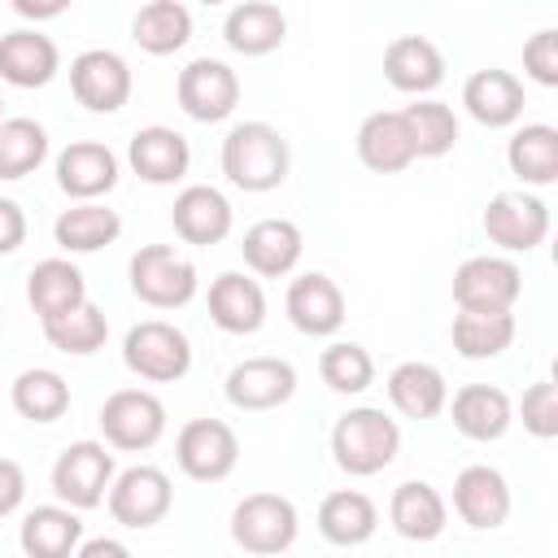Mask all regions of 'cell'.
<instances>
[{
  "mask_svg": "<svg viewBox=\"0 0 558 558\" xmlns=\"http://www.w3.org/2000/svg\"><path fill=\"white\" fill-rule=\"evenodd\" d=\"M222 174L240 192H270L288 179V140L270 122H240L222 140Z\"/></svg>",
  "mask_w": 558,
  "mask_h": 558,
  "instance_id": "6da1fadb",
  "label": "cell"
},
{
  "mask_svg": "<svg viewBox=\"0 0 558 558\" xmlns=\"http://www.w3.org/2000/svg\"><path fill=\"white\" fill-rule=\"evenodd\" d=\"M397 449H401V427L375 405H357L340 414L331 427L336 466L349 475H379L397 458Z\"/></svg>",
  "mask_w": 558,
  "mask_h": 558,
  "instance_id": "7a4b0ae2",
  "label": "cell"
},
{
  "mask_svg": "<svg viewBox=\"0 0 558 558\" xmlns=\"http://www.w3.org/2000/svg\"><path fill=\"white\" fill-rule=\"evenodd\" d=\"M122 362L131 375L148 379V384H174L187 375L192 366V344L174 323L161 318H144L126 331L122 340Z\"/></svg>",
  "mask_w": 558,
  "mask_h": 558,
  "instance_id": "3957f363",
  "label": "cell"
},
{
  "mask_svg": "<svg viewBox=\"0 0 558 558\" xmlns=\"http://www.w3.org/2000/svg\"><path fill=\"white\" fill-rule=\"evenodd\" d=\"M296 506L279 493H248L235 510H231V541L244 549V554H257V558H270V554H283L292 541H296Z\"/></svg>",
  "mask_w": 558,
  "mask_h": 558,
  "instance_id": "277c9868",
  "label": "cell"
},
{
  "mask_svg": "<svg viewBox=\"0 0 558 558\" xmlns=\"http://www.w3.org/2000/svg\"><path fill=\"white\" fill-rule=\"evenodd\" d=\"M131 292L153 310H179L196 296V266L170 244H144L131 257Z\"/></svg>",
  "mask_w": 558,
  "mask_h": 558,
  "instance_id": "5b68a950",
  "label": "cell"
},
{
  "mask_svg": "<svg viewBox=\"0 0 558 558\" xmlns=\"http://www.w3.org/2000/svg\"><path fill=\"white\" fill-rule=\"evenodd\" d=\"M523 292V270L510 257H471L453 270V301L462 314H510Z\"/></svg>",
  "mask_w": 558,
  "mask_h": 558,
  "instance_id": "8992f818",
  "label": "cell"
},
{
  "mask_svg": "<svg viewBox=\"0 0 558 558\" xmlns=\"http://www.w3.org/2000/svg\"><path fill=\"white\" fill-rule=\"evenodd\" d=\"M174 462L196 484H218L240 462V440L222 418H192L174 440Z\"/></svg>",
  "mask_w": 558,
  "mask_h": 558,
  "instance_id": "52a82bcc",
  "label": "cell"
},
{
  "mask_svg": "<svg viewBox=\"0 0 558 558\" xmlns=\"http://www.w3.org/2000/svg\"><path fill=\"white\" fill-rule=\"evenodd\" d=\"M113 484V453L100 440H74L70 449H61V458L52 462V493L70 506V510H92L105 501Z\"/></svg>",
  "mask_w": 558,
  "mask_h": 558,
  "instance_id": "ba28073f",
  "label": "cell"
},
{
  "mask_svg": "<svg viewBox=\"0 0 558 558\" xmlns=\"http://www.w3.org/2000/svg\"><path fill=\"white\" fill-rule=\"evenodd\" d=\"M174 96H179V109L196 122H222L235 113L240 105V78L227 61H214V57H196L179 70V83H174Z\"/></svg>",
  "mask_w": 558,
  "mask_h": 558,
  "instance_id": "9c48e42d",
  "label": "cell"
},
{
  "mask_svg": "<svg viewBox=\"0 0 558 558\" xmlns=\"http://www.w3.org/2000/svg\"><path fill=\"white\" fill-rule=\"evenodd\" d=\"M100 432L113 449H153L166 432V405L144 388H122L100 405Z\"/></svg>",
  "mask_w": 558,
  "mask_h": 558,
  "instance_id": "30bf717a",
  "label": "cell"
},
{
  "mask_svg": "<svg viewBox=\"0 0 558 558\" xmlns=\"http://www.w3.org/2000/svg\"><path fill=\"white\" fill-rule=\"evenodd\" d=\"M70 92L92 113H118L131 100V65L109 48H87L70 61Z\"/></svg>",
  "mask_w": 558,
  "mask_h": 558,
  "instance_id": "8fae6325",
  "label": "cell"
},
{
  "mask_svg": "<svg viewBox=\"0 0 558 558\" xmlns=\"http://www.w3.org/2000/svg\"><path fill=\"white\" fill-rule=\"evenodd\" d=\"M170 501H174V488L157 466H131L109 484V514L135 532L161 523L170 514Z\"/></svg>",
  "mask_w": 558,
  "mask_h": 558,
  "instance_id": "7c38bea8",
  "label": "cell"
},
{
  "mask_svg": "<svg viewBox=\"0 0 558 558\" xmlns=\"http://www.w3.org/2000/svg\"><path fill=\"white\" fill-rule=\"evenodd\" d=\"M545 231H549V209L527 192H501L484 209V235L506 253H532L545 240Z\"/></svg>",
  "mask_w": 558,
  "mask_h": 558,
  "instance_id": "4fadbf2b",
  "label": "cell"
},
{
  "mask_svg": "<svg viewBox=\"0 0 558 558\" xmlns=\"http://www.w3.org/2000/svg\"><path fill=\"white\" fill-rule=\"evenodd\" d=\"M222 392L235 410H275L296 392V371L283 357H244L227 371Z\"/></svg>",
  "mask_w": 558,
  "mask_h": 558,
  "instance_id": "5bb4252c",
  "label": "cell"
},
{
  "mask_svg": "<svg viewBox=\"0 0 558 558\" xmlns=\"http://www.w3.org/2000/svg\"><path fill=\"white\" fill-rule=\"evenodd\" d=\"M170 222H174V235L187 244H201V248L218 244L231 235V201L209 183H192L174 196Z\"/></svg>",
  "mask_w": 558,
  "mask_h": 558,
  "instance_id": "9a60e30c",
  "label": "cell"
},
{
  "mask_svg": "<svg viewBox=\"0 0 558 558\" xmlns=\"http://www.w3.org/2000/svg\"><path fill=\"white\" fill-rule=\"evenodd\" d=\"M283 310H288V318H292L296 331H305V336H331L344 323V292L336 288V279L310 270V275H301V279L288 283Z\"/></svg>",
  "mask_w": 558,
  "mask_h": 558,
  "instance_id": "2e32d148",
  "label": "cell"
},
{
  "mask_svg": "<svg viewBox=\"0 0 558 558\" xmlns=\"http://www.w3.org/2000/svg\"><path fill=\"white\" fill-rule=\"evenodd\" d=\"M118 183V157L96 140H74L57 157V187L74 201H96Z\"/></svg>",
  "mask_w": 558,
  "mask_h": 558,
  "instance_id": "e0dca14e",
  "label": "cell"
},
{
  "mask_svg": "<svg viewBox=\"0 0 558 558\" xmlns=\"http://www.w3.org/2000/svg\"><path fill=\"white\" fill-rule=\"evenodd\" d=\"M453 510L462 523L488 532L510 514V484L497 466H466L453 480Z\"/></svg>",
  "mask_w": 558,
  "mask_h": 558,
  "instance_id": "ac0fdd59",
  "label": "cell"
},
{
  "mask_svg": "<svg viewBox=\"0 0 558 558\" xmlns=\"http://www.w3.org/2000/svg\"><path fill=\"white\" fill-rule=\"evenodd\" d=\"M126 161H131V170H135L144 183L166 187V183H174V179L187 174L192 148H187V140H183L174 126H144V131L131 135Z\"/></svg>",
  "mask_w": 558,
  "mask_h": 558,
  "instance_id": "d6986e66",
  "label": "cell"
},
{
  "mask_svg": "<svg viewBox=\"0 0 558 558\" xmlns=\"http://www.w3.org/2000/svg\"><path fill=\"white\" fill-rule=\"evenodd\" d=\"M209 318L231 331V336H253L262 323H266V296H262V283L240 275V270H227L209 283Z\"/></svg>",
  "mask_w": 558,
  "mask_h": 558,
  "instance_id": "ffe728a7",
  "label": "cell"
},
{
  "mask_svg": "<svg viewBox=\"0 0 558 558\" xmlns=\"http://www.w3.org/2000/svg\"><path fill=\"white\" fill-rule=\"evenodd\" d=\"M462 105L480 126H510L523 113V83L510 70H475L462 83Z\"/></svg>",
  "mask_w": 558,
  "mask_h": 558,
  "instance_id": "44dd1931",
  "label": "cell"
},
{
  "mask_svg": "<svg viewBox=\"0 0 558 558\" xmlns=\"http://www.w3.org/2000/svg\"><path fill=\"white\" fill-rule=\"evenodd\" d=\"M301 248H305L301 227L288 222V218H262V222H253V227L244 231V244H240L248 270H257L262 279L288 275V270L301 262Z\"/></svg>",
  "mask_w": 558,
  "mask_h": 558,
  "instance_id": "7402d4cb",
  "label": "cell"
},
{
  "mask_svg": "<svg viewBox=\"0 0 558 558\" xmlns=\"http://www.w3.org/2000/svg\"><path fill=\"white\" fill-rule=\"evenodd\" d=\"M61 65L57 44L44 31H9L0 35V78L13 87H44Z\"/></svg>",
  "mask_w": 558,
  "mask_h": 558,
  "instance_id": "603a6c76",
  "label": "cell"
},
{
  "mask_svg": "<svg viewBox=\"0 0 558 558\" xmlns=\"http://www.w3.org/2000/svg\"><path fill=\"white\" fill-rule=\"evenodd\" d=\"M26 301L31 310L39 314V323H52L70 310H78L87 301V283H83V270L65 257H48L31 270L26 279Z\"/></svg>",
  "mask_w": 558,
  "mask_h": 558,
  "instance_id": "cb8c5ba5",
  "label": "cell"
},
{
  "mask_svg": "<svg viewBox=\"0 0 558 558\" xmlns=\"http://www.w3.org/2000/svg\"><path fill=\"white\" fill-rule=\"evenodd\" d=\"M384 78H388L397 92H410V96L432 92V87H440V78H445V57H440V48H436L432 39H423V35H401V39H392L388 52H384Z\"/></svg>",
  "mask_w": 558,
  "mask_h": 558,
  "instance_id": "d4e9b609",
  "label": "cell"
},
{
  "mask_svg": "<svg viewBox=\"0 0 558 558\" xmlns=\"http://www.w3.org/2000/svg\"><path fill=\"white\" fill-rule=\"evenodd\" d=\"M288 35V22L279 13V4H266V0H244L227 13L222 22V39L231 52H244V57H266L283 44Z\"/></svg>",
  "mask_w": 558,
  "mask_h": 558,
  "instance_id": "484cf974",
  "label": "cell"
},
{
  "mask_svg": "<svg viewBox=\"0 0 558 558\" xmlns=\"http://www.w3.org/2000/svg\"><path fill=\"white\" fill-rule=\"evenodd\" d=\"M357 157L366 170L375 174H397L414 161V144H410V131L401 122V113L392 109H379L371 113L362 126H357Z\"/></svg>",
  "mask_w": 558,
  "mask_h": 558,
  "instance_id": "4316f807",
  "label": "cell"
},
{
  "mask_svg": "<svg viewBox=\"0 0 558 558\" xmlns=\"http://www.w3.org/2000/svg\"><path fill=\"white\" fill-rule=\"evenodd\" d=\"M453 427L466 436V440H497L506 436L514 410H510V397L493 384H466L453 392Z\"/></svg>",
  "mask_w": 558,
  "mask_h": 558,
  "instance_id": "83f0119b",
  "label": "cell"
},
{
  "mask_svg": "<svg viewBox=\"0 0 558 558\" xmlns=\"http://www.w3.org/2000/svg\"><path fill=\"white\" fill-rule=\"evenodd\" d=\"M388 519L405 541H436L445 532L449 510H445V497L427 480H405V484H397V493L388 501Z\"/></svg>",
  "mask_w": 558,
  "mask_h": 558,
  "instance_id": "f1b7e54d",
  "label": "cell"
},
{
  "mask_svg": "<svg viewBox=\"0 0 558 558\" xmlns=\"http://www.w3.org/2000/svg\"><path fill=\"white\" fill-rule=\"evenodd\" d=\"M22 554L26 558H74L78 541H83V523L70 506H35L22 519Z\"/></svg>",
  "mask_w": 558,
  "mask_h": 558,
  "instance_id": "f546056e",
  "label": "cell"
},
{
  "mask_svg": "<svg viewBox=\"0 0 558 558\" xmlns=\"http://www.w3.org/2000/svg\"><path fill=\"white\" fill-rule=\"evenodd\" d=\"M379 527V510L366 493L357 488H340V493H327L323 506H318V532L331 541V545H362L371 541Z\"/></svg>",
  "mask_w": 558,
  "mask_h": 558,
  "instance_id": "4dcf8cb0",
  "label": "cell"
},
{
  "mask_svg": "<svg viewBox=\"0 0 558 558\" xmlns=\"http://www.w3.org/2000/svg\"><path fill=\"white\" fill-rule=\"evenodd\" d=\"M388 401L405 418H436L449 401V388H445V375L432 362H401L388 375Z\"/></svg>",
  "mask_w": 558,
  "mask_h": 558,
  "instance_id": "1f68e13d",
  "label": "cell"
},
{
  "mask_svg": "<svg viewBox=\"0 0 558 558\" xmlns=\"http://www.w3.org/2000/svg\"><path fill=\"white\" fill-rule=\"evenodd\" d=\"M131 39L144 52H153V57L179 52L192 39V13H187V4H179V0H153V4H144L131 17Z\"/></svg>",
  "mask_w": 558,
  "mask_h": 558,
  "instance_id": "d6a6232c",
  "label": "cell"
},
{
  "mask_svg": "<svg viewBox=\"0 0 558 558\" xmlns=\"http://www.w3.org/2000/svg\"><path fill=\"white\" fill-rule=\"evenodd\" d=\"M506 161L510 170L532 183V187H545L558 179V131L545 126V122H527L510 135V148H506Z\"/></svg>",
  "mask_w": 558,
  "mask_h": 558,
  "instance_id": "836d02e7",
  "label": "cell"
},
{
  "mask_svg": "<svg viewBox=\"0 0 558 558\" xmlns=\"http://www.w3.org/2000/svg\"><path fill=\"white\" fill-rule=\"evenodd\" d=\"M52 235L65 253H96L105 244H113L122 235V218L96 201H83L74 209H65L57 222H52Z\"/></svg>",
  "mask_w": 558,
  "mask_h": 558,
  "instance_id": "e575fe53",
  "label": "cell"
},
{
  "mask_svg": "<svg viewBox=\"0 0 558 558\" xmlns=\"http://www.w3.org/2000/svg\"><path fill=\"white\" fill-rule=\"evenodd\" d=\"M13 410L31 423H57L70 410V384L57 371H22L13 379Z\"/></svg>",
  "mask_w": 558,
  "mask_h": 558,
  "instance_id": "d590c367",
  "label": "cell"
},
{
  "mask_svg": "<svg viewBox=\"0 0 558 558\" xmlns=\"http://www.w3.org/2000/svg\"><path fill=\"white\" fill-rule=\"evenodd\" d=\"M401 122H405V131H410L414 157H445V153L458 144V118H453V109L440 105V100L405 105V109H401Z\"/></svg>",
  "mask_w": 558,
  "mask_h": 558,
  "instance_id": "8d00e7d4",
  "label": "cell"
},
{
  "mask_svg": "<svg viewBox=\"0 0 558 558\" xmlns=\"http://www.w3.org/2000/svg\"><path fill=\"white\" fill-rule=\"evenodd\" d=\"M453 349L471 362L497 357L514 340V314H458L453 318Z\"/></svg>",
  "mask_w": 558,
  "mask_h": 558,
  "instance_id": "74e56055",
  "label": "cell"
},
{
  "mask_svg": "<svg viewBox=\"0 0 558 558\" xmlns=\"http://www.w3.org/2000/svg\"><path fill=\"white\" fill-rule=\"evenodd\" d=\"M48 157V131L35 118L0 122V179H26Z\"/></svg>",
  "mask_w": 558,
  "mask_h": 558,
  "instance_id": "f35d334b",
  "label": "cell"
},
{
  "mask_svg": "<svg viewBox=\"0 0 558 558\" xmlns=\"http://www.w3.org/2000/svg\"><path fill=\"white\" fill-rule=\"evenodd\" d=\"M44 336H48L52 349L74 353V357H87V353H96V349L105 344V336H109V318H105V310H96L92 301H83L78 310H70V314L44 323Z\"/></svg>",
  "mask_w": 558,
  "mask_h": 558,
  "instance_id": "ab89813d",
  "label": "cell"
},
{
  "mask_svg": "<svg viewBox=\"0 0 558 558\" xmlns=\"http://www.w3.org/2000/svg\"><path fill=\"white\" fill-rule=\"evenodd\" d=\"M318 375H323V384H327L331 392L353 397V392H366V388L375 384V362H371V353H366L362 344L340 340V344L323 349V357H318Z\"/></svg>",
  "mask_w": 558,
  "mask_h": 558,
  "instance_id": "60d3db41",
  "label": "cell"
},
{
  "mask_svg": "<svg viewBox=\"0 0 558 558\" xmlns=\"http://www.w3.org/2000/svg\"><path fill=\"white\" fill-rule=\"evenodd\" d=\"M519 414H523V427L536 436V440H554L558 436V388L549 379L532 384L519 401Z\"/></svg>",
  "mask_w": 558,
  "mask_h": 558,
  "instance_id": "b9f144b4",
  "label": "cell"
},
{
  "mask_svg": "<svg viewBox=\"0 0 558 558\" xmlns=\"http://www.w3.org/2000/svg\"><path fill=\"white\" fill-rule=\"evenodd\" d=\"M523 70L541 83V87H558V31L545 26L523 44Z\"/></svg>",
  "mask_w": 558,
  "mask_h": 558,
  "instance_id": "7bdbcfd3",
  "label": "cell"
},
{
  "mask_svg": "<svg viewBox=\"0 0 558 558\" xmlns=\"http://www.w3.org/2000/svg\"><path fill=\"white\" fill-rule=\"evenodd\" d=\"M22 497H26V475H22V466H17L13 458H0V519L13 514V510L22 506Z\"/></svg>",
  "mask_w": 558,
  "mask_h": 558,
  "instance_id": "ee69618b",
  "label": "cell"
},
{
  "mask_svg": "<svg viewBox=\"0 0 558 558\" xmlns=\"http://www.w3.org/2000/svg\"><path fill=\"white\" fill-rule=\"evenodd\" d=\"M22 240H26V214L17 209V201L0 196V253L22 248Z\"/></svg>",
  "mask_w": 558,
  "mask_h": 558,
  "instance_id": "f6af8a7d",
  "label": "cell"
},
{
  "mask_svg": "<svg viewBox=\"0 0 558 558\" xmlns=\"http://www.w3.org/2000/svg\"><path fill=\"white\" fill-rule=\"evenodd\" d=\"M74 558H131V549H126L122 541H113V536H96V541L78 545Z\"/></svg>",
  "mask_w": 558,
  "mask_h": 558,
  "instance_id": "bcb514c9",
  "label": "cell"
},
{
  "mask_svg": "<svg viewBox=\"0 0 558 558\" xmlns=\"http://www.w3.org/2000/svg\"><path fill=\"white\" fill-rule=\"evenodd\" d=\"M13 13H22V17H61L65 13V0H52V4H35V0H13Z\"/></svg>",
  "mask_w": 558,
  "mask_h": 558,
  "instance_id": "7dc6e473",
  "label": "cell"
},
{
  "mask_svg": "<svg viewBox=\"0 0 558 558\" xmlns=\"http://www.w3.org/2000/svg\"><path fill=\"white\" fill-rule=\"evenodd\" d=\"M0 122H4V100H0Z\"/></svg>",
  "mask_w": 558,
  "mask_h": 558,
  "instance_id": "c3c4849f",
  "label": "cell"
},
{
  "mask_svg": "<svg viewBox=\"0 0 558 558\" xmlns=\"http://www.w3.org/2000/svg\"><path fill=\"white\" fill-rule=\"evenodd\" d=\"M0 314H4V310H0Z\"/></svg>",
  "mask_w": 558,
  "mask_h": 558,
  "instance_id": "681fc988",
  "label": "cell"
}]
</instances>
